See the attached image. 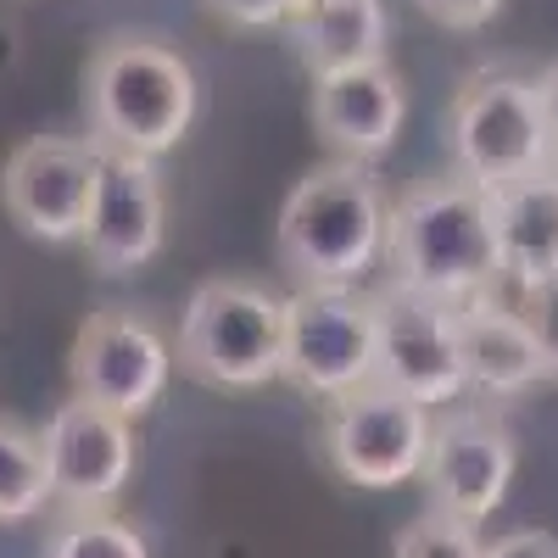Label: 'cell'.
I'll return each instance as SVG.
<instances>
[{"instance_id": "10", "label": "cell", "mask_w": 558, "mask_h": 558, "mask_svg": "<svg viewBox=\"0 0 558 558\" xmlns=\"http://www.w3.org/2000/svg\"><path fill=\"white\" fill-rule=\"evenodd\" d=\"M96 173L101 146L96 140H68V134H34L0 168V207L28 241L68 246L84 241L89 202H96Z\"/></svg>"}, {"instance_id": "8", "label": "cell", "mask_w": 558, "mask_h": 558, "mask_svg": "<svg viewBox=\"0 0 558 558\" xmlns=\"http://www.w3.org/2000/svg\"><path fill=\"white\" fill-rule=\"evenodd\" d=\"M375 357H380V330H375V296L357 291H296L286 302V368L313 402H336L363 386H375Z\"/></svg>"}, {"instance_id": "3", "label": "cell", "mask_w": 558, "mask_h": 558, "mask_svg": "<svg viewBox=\"0 0 558 558\" xmlns=\"http://www.w3.org/2000/svg\"><path fill=\"white\" fill-rule=\"evenodd\" d=\"M386 218L391 207L363 162H324L279 207V268L302 291H352L386 257Z\"/></svg>"}, {"instance_id": "21", "label": "cell", "mask_w": 558, "mask_h": 558, "mask_svg": "<svg viewBox=\"0 0 558 558\" xmlns=\"http://www.w3.org/2000/svg\"><path fill=\"white\" fill-rule=\"evenodd\" d=\"M391 558H486V542H481L475 525L447 520V514H436V508H425L418 520H408L397 531Z\"/></svg>"}, {"instance_id": "18", "label": "cell", "mask_w": 558, "mask_h": 558, "mask_svg": "<svg viewBox=\"0 0 558 558\" xmlns=\"http://www.w3.org/2000/svg\"><path fill=\"white\" fill-rule=\"evenodd\" d=\"M45 502H51V475H45L39 430L0 413V525L34 520Z\"/></svg>"}, {"instance_id": "14", "label": "cell", "mask_w": 558, "mask_h": 558, "mask_svg": "<svg viewBox=\"0 0 558 558\" xmlns=\"http://www.w3.org/2000/svg\"><path fill=\"white\" fill-rule=\"evenodd\" d=\"M408 118V89L391 73V62L352 68L313 78V134L336 151V162H375L397 146Z\"/></svg>"}, {"instance_id": "19", "label": "cell", "mask_w": 558, "mask_h": 558, "mask_svg": "<svg viewBox=\"0 0 558 558\" xmlns=\"http://www.w3.org/2000/svg\"><path fill=\"white\" fill-rule=\"evenodd\" d=\"M492 296L525 324V336L542 357V375L558 380V279H536V286H508V279H497Z\"/></svg>"}, {"instance_id": "12", "label": "cell", "mask_w": 558, "mask_h": 558, "mask_svg": "<svg viewBox=\"0 0 558 558\" xmlns=\"http://www.w3.org/2000/svg\"><path fill=\"white\" fill-rule=\"evenodd\" d=\"M375 330H380L375 386H386V391H397L418 408L463 402L470 386H463V363H458L452 307L391 286V291L375 296Z\"/></svg>"}, {"instance_id": "13", "label": "cell", "mask_w": 558, "mask_h": 558, "mask_svg": "<svg viewBox=\"0 0 558 558\" xmlns=\"http://www.w3.org/2000/svg\"><path fill=\"white\" fill-rule=\"evenodd\" d=\"M162 229H168V196H162L157 162L101 151L96 202H89V223H84L89 268L107 279L146 268L162 252Z\"/></svg>"}, {"instance_id": "1", "label": "cell", "mask_w": 558, "mask_h": 558, "mask_svg": "<svg viewBox=\"0 0 558 558\" xmlns=\"http://www.w3.org/2000/svg\"><path fill=\"white\" fill-rule=\"evenodd\" d=\"M386 257L397 268V291L441 307L486 296L497 286L492 196L458 173L408 184L386 218Z\"/></svg>"}, {"instance_id": "24", "label": "cell", "mask_w": 558, "mask_h": 558, "mask_svg": "<svg viewBox=\"0 0 558 558\" xmlns=\"http://www.w3.org/2000/svg\"><path fill=\"white\" fill-rule=\"evenodd\" d=\"M486 558H558V536L547 531H508L497 542H486Z\"/></svg>"}, {"instance_id": "23", "label": "cell", "mask_w": 558, "mask_h": 558, "mask_svg": "<svg viewBox=\"0 0 558 558\" xmlns=\"http://www.w3.org/2000/svg\"><path fill=\"white\" fill-rule=\"evenodd\" d=\"M418 12H425L430 23H441V28L470 34V28H486L502 12V0H418Z\"/></svg>"}, {"instance_id": "11", "label": "cell", "mask_w": 558, "mask_h": 558, "mask_svg": "<svg viewBox=\"0 0 558 558\" xmlns=\"http://www.w3.org/2000/svg\"><path fill=\"white\" fill-rule=\"evenodd\" d=\"M51 502L68 514H112L134 481V425L84 397H68L39 430Z\"/></svg>"}, {"instance_id": "22", "label": "cell", "mask_w": 558, "mask_h": 558, "mask_svg": "<svg viewBox=\"0 0 558 558\" xmlns=\"http://www.w3.org/2000/svg\"><path fill=\"white\" fill-rule=\"evenodd\" d=\"M307 0H207V12H218L235 28H286Z\"/></svg>"}, {"instance_id": "5", "label": "cell", "mask_w": 558, "mask_h": 558, "mask_svg": "<svg viewBox=\"0 0 558 558\" xmlns=\"http://www.w3.org/2000/svg\"><path fill=\"white\" fill-rule=\"evenodd\" d=\"M447 140H452L458 179H470L486 196L502 191V184H514V179L553 168V134H547V112H542V89H536V78L508 73V68H481L458 84Z\"/></svg>"}, {"instance_id": "4", "label": "cell", "mask_w": 558, "mask_h": 558, "mask_svg": "<svg viewBox=\"0 0 558 558\" xmlns=\"http://www.w3.org/2000/svg\"><path fill=\"white\" fill-rule=\"evenodd\" d=\"M179 368L213 391H263L286 368V302L257 279H207L179 318Z\"/></svg>"}, {"instance_id": "20", "label": "cell", "mask_w": 558, "mask_h": 558, "mask_svg": "<svg viewBox=\"0 0 558 558\" xmlns=\"http://www.w3.org/2000/svg\"><path fill=\"white\" fill-rule=\"evenodd\" d=\"M45 558H151V553H146V536L112 514H73L51 536Z\"/></svg>"}, {"instance_id": "9", "label": "cell", "mask_w": 558, "mask_h": 558, "mask_svg": "<svg viewBox=\"0 0 558 558\" xmlns=\"http://www.w3.org/2000/svg\"><path fill=\"white\" fill-rule=\"evenodd\" d=\"M68 375H73V397L134 425L140 413H151L162 402L173 380V347L151 318H140L129 307H101L78 324Z\"/></svg>"}, {"instance_id": "6", "label": "cell", "mask_w": 558, "mask_h": 558, "mask_svg": "<svg viewBox=\"0 0 558 558\" xmlns=\"http://www.w3.org/2000/svg\"><path fill=\"white\" fill-rule=\"evenodd\" d=\"M430 408H418L386 386H363L352 397L324 402L318 413V447L324 463L357 492H397L418 481L430 447Z\"/></svg>"}, {"instance_id": "7", "label": "cell", "mask_w": 558, "mask_h": 558, "mask_svg": "<svg viewBox=\"0 0 558 558\" xmlns=\"http://www.w3.org/2000/svg\"><path fill=\"white\" fill-rule=\"evenodd\" d=\"M514 475H520V441L508 430L502 408L452 402L430 418V447H425L418 481H425L436 514L481 525L502 508Z\"/></svg>"}, {"instance_id": "17", "label": "cell", "mask_w": 558, "mask_h": 558, "mask_svg": "<svg viewBox=\"0 0 558 558\" xmlns=\"http://www.w3.org/2000/svg\"><path fill=\"white\" fill-rule=\"evenodd\" d=\"M296 57L313 78L375 68L391 51V17L386 0H307V7L286 23Z\"/></svg>"}, {"instance_id": "16", "label": "cell", "mask_w": 558, "mask_h": 558, "mask_svg": "<svg viewBox=\"0 0 558 558\" xmlns=\"http://www.w3.org/2000/svg\"><path fill=\"white\" fill-rule=\"evenodd\" d=\"M492 235L497 279H508V286L558 279V162L492 191Z\"/></svg>"}, {"instance_id": "2", "label": "cell", "mask_w": 558, "mask_h": 558, "mask_svg": "<svg viewBox=\"0 0 558 558\" xmlns=\"http://www.w3.org/2000/svg\"><path fill=\"white\" fill-rule=\"evenodd\" d=\"M196 107V68L162 39L112 34L107 45H96V57L84 68V112L101 151L157 162L191 134Z\"/></svg>"}, {"instance_id": "25", "label": "cell", "mask_w": 558, "mask_h": 558, "mask_svg": "<svg viewBox=\"0 0 558 558\" xmlns=\"http://www.w3.org/2000/svg\"><path fill=\"white\" fill-rule=\"evenodd\" d=\"M536 89H542V112H547V134H553V162H558V62L536 78Z\"/></svg>"}, {"instance_id": "15", "label": "cell", "mask_w": 558, "mask_h": 558, "mask_svg": "<svg viewBox=\"0 0 558 558\" xmlns=\"http://www.w3.org/2000/svg\"><path fill=\"white\" fill-rule=\"evenodd\" d=\"M452 336H458V363H463V386L502 402V397H525L542 386V357L525 336V324L508 313L492 291L452 307Z\"/></svg>"}]
</instances>
